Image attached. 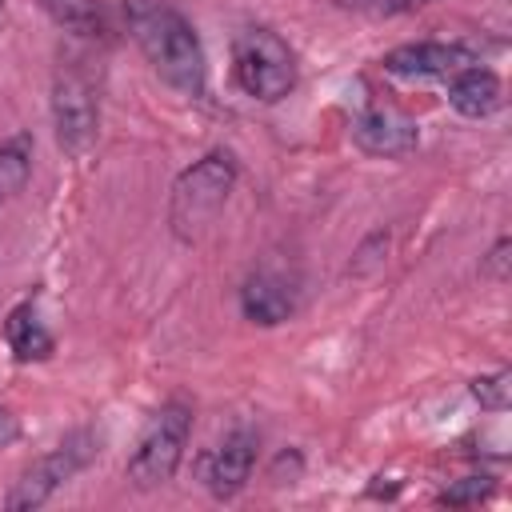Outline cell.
<instances>
[{
  "instance_id": "44dd1931",
  "label": "cell",
  "mask_w": 512,
  "mask_h": 512,
  "mask_svg": "<svg viewBox=\"0 0 512 512\" xmlns=\"http://www.w3.org/2000/svg\"><path fill=\"white\" fill-rule=\"evenodd\" d=\"M20 416L8 408V404H0V448H12L16 440H20Z\"/></svg>"
},
{
  "instance_id": "6da1fadb",
  "label": "cell",
  "mask_w": 512,
  "mask_h": 512,
  "mask_svg": "<svg viewBox=\"0 0 512 512\" xmlns=\"http://www.w3.org/2000/svg\"><path fill=\"white\" fill-rule=\"evenodd\" d=\"M128 28H132V40L140 44L144 60L168 88H176L180 96H192V100H200L208 92V56H204V44H200L192 20L180 8H172L168 0L128 4Z\"/></svg>"
},
{
  "instance_id": "2e32d148",
  "label": "cell",
  "mask_w": 512,
  "mask_h": 512,
  "mask_svg": "<svg viewBox=\"0 0 512 512\" xmlns=\"http://www.w3.org/2000/svg\"><path fill=\"white\" fill-rule=\"evenodd\" d=\"M492 492H496V480L484 476V472H472V476L452 480L444 492H436V504H444V508H472V504L488 500Z\"/></svg>"
},
{
  "instance_id": "8fae6325",
  "label": "cell",
  "mask_w": 512,
  "mask_h": 512,
  "mask_svg": "<svg viewBox=\"0 0 512 512\" xmlns=\"http://www.w3.org/2000/svg\"><path fill=\"white\" fill-rule=\"evenodd\" d=\"M504 104V80L484 68L480 60L464 64L460 72L448 76V108L464 120H488Z\"/></svg>"
},
{
  "instance_id": "7c38bea8",
  "label": "cell",
  "mask_w": 512,
  "mask_h": 512,
  "mask_svg": "<svg viewBox=\"0 0 512 512\" xmlns=\"http://www.w3.org/2000/svg\"><path fill=\"white\" fill-rule=\"evenodd\" d=\"M4 344L16 364H44L56 356V336L40 316V304L28 296L8 308L4 316Z\"/></svg>"
},
{
  "instance_id": "8992f818",
  "label": "cell",
  "mask_w": 512,
  "mask_h": 512,
  "mask_svg": "<svg viewBox=\"0 0 512 512\" xmlns=\"http://www.w3.org/2000/svg\"><path fill=\"white\" fill-rule=\"evenodd\" d=\"M48 108H52V132H56L60 152L72 160L88 156L100 136V96L80 64L68 60L56 68Z\"/></svg>"
},
{
  "instance_id": "7402d4cb",
  "label": "cell",
  "mask_w": 512,
  "mask_h": 512,
  "mask_svg": "<svg viewBox=\"0 0 512 512\" xmlns=\"http://www.w3.org/2000/svg\"><path fill=\"white\" fill-rule=\"evenodd\" d=\"M128 4H156V0H128Z\"/></svg>"
},
{
  "instance_id": "277c9868",
  "label": "cell",
  "mask_w": 512,
  "mask_h": 512,
  "mask_svg": "<svg viewBox=\"0 0 512 512\" xmlns=\"http://www.w3.org/2000/svg\"><path fill=\"white\" fill-rule=\"evenodd\" d=\"M188 436H192V404L180 400V396L164 400V404L148 416L144 432L136 436V448H132L128 464H124L128 484H132L136 492H156V488H164V484L180 472V464H184Z\"/></svg>"
},
{
  "instance_id": "d6986e66",
  "label": "cell",
  "mask_w": 512,
  "mask_h": 512,
  "mask_svg": "<svg viewBox=\"0 0 512 512\" xmlns=\"http://www.w3.org/2000/svg\"><path fill=\"white\" fill-rule=\"evenodd\" d=\"M300 476H304V456H300L296 448L280 452V456L272 460V468H268V480H272V484H296Z\"/></svg>"
},
{
  "instance_id": "30bf717a",
  "label": "cell",
  "mask_w": 512,
  "mask_h": 512,
  "mask_svg": "<svg viewBox=\"0 0 512 512\" xmlns=\"http://www.w3.org/2000/svg\"><path fill=\"white\" fill-rule=\"evenodd\" d=\"M300 308V288L288 272L276 268H260L252 276H244L240 284V316L256 328H276L284 320H292Z\"/></svg>"
},
{
  "instance_id": "ffe728a7",
  "label": "cell",
  "mask_w": 512,
  "mask_h": 512,
  "mask_svg": "<svg viewBox=\"0 0 512 512\" xmlns=\"http://www.w3.org/2000/svg\"><path fill=\"white\" fill-rule=\"evenodd\" d=\"M432 0H372V8H376V16H408V12H420V8H428Z\"/></svg>"
},
{
  "instance_id": "603a6c76",
  "label": "cell",
  "mask_w": 512,
  "mask_h": 512,
  "mask_svg": "<svg viewBox=\"0 0 512 512\" xmlns=\"http://www.w3.org/2000/svg\"><path fill=\"white\" fill-rule=\"evenodd\" d=\"M0 12H4V0H0Z\"/></svg>"
},
{
  "instance_id": "52a82bcc",
  "label": "cell",
  "mask_w": 512,
  "mask_h": 512,
  "mask_svg": "<svg viewBox=\"0 0 512 512\" xmlns=\"http://www.w3.org/2000/svg\"><path fill=\"white\" fill-rule=\"evenodd\" d=\"M348 136L364 156H384V160H400V156H412L420 148L416 120H408L404 112H396L388 104L360 108L348 124Z\"/></svg>"
},
{
  "instance_id": "7a4b0ae2",
  "label": "cell",
  "mask_w": 512,
  "mask_h": 512,
  "mask_svg": "<svg viewBox=\"0 0 512 512\" xmlns=\"http://www.w3.org/2000/svg\"><path fill=\"white\" fill-rule=\"evenodd\" d=\"M236 180H240V160L232 148H208L200 160H192L172 180V196H168L172 236L180 244H196L224 212Z\"/></svg>"
},
{
  "instance_id": "ba28073f",
  "label": "cell",
  "mask_w": 512,
  "mask_h": 512,
  "mask_svg": "<svg viewBox=\"0 0 512 512\" xmlns=\"http://www.w3.org/2000/svg\"><path fill=\"white\" fill-rule=\"evenodd\" d=\"M256 456H260V432L256 428H232L208 456H204V488L212 500H232L244 492V484L252 480V468H256Z\"/></svg>"
},
{
  "instance_id": "e0dca14e",
  "label": "cell",
  "mask_w": 512,
  "mask_h": 512,
  "mask_svg": "<svg viewBox=\"0 0 512 512\" xmlns=\"http://www.w3.org/2000/svg\"><path fill=\"white\" fill-rule=\"evenodd\" d=\"M388 248H392V236H388L384 228L368 232V236L356 244L352 260H348V272H352V276H372V272H380V268L388 264Z\"/></svg>"
},
{
  "instance_id": "ac0fdd59",
  "label": "cell",
  "mask_w": 512,
  "mask_h": 512,
  "mask_svg": "<svg viewBox=\"0 0 512 512\" xmlns=\"http://www.w3.org/2000/svg\"><path fill=\"white\" fill-rule=\"evenodd\" d=\"M512 236H496L492 248L480 256V276L492 280V284H504L508 280V268H512Z\"/></svg>"
},
{
  "instance_id": "5b68a950",
  "label": "cell",
  "mask_w": 512,
  "mask_h": 512,
  "mask_svg": "<svg viewBox=\"0 0 512 512\" xmlns=\"http://www.w3.org/2000/svg\"><path fill=\"white\" fill-rule=\"evenodd\" d=\"M100 456V436L92 428H76L68 432L56 448L40 452L32 464H24L12 480V488L4 492V508L8 512H28L48 504L68 480H76L92 460Z\"/></svg>"
},
{
  "instance_id": "9c48e42d",
  "label": "cell",
  "mask_w": 512,
  "mask_h": 512,
  "mask_svg": "<svg viewBox=\"0 0 512 512\" xmlns=\"http://www.w3.org/2000/svg\"><path fill=\"white\" fill-rule=\"evenodd\" d=\"M472 48L456 40H408L384 52V72L400 80H448L464 64H472Z\"/></svg>"
},
{
  "instance_id": "5bb4252c",
  "label": "cell",
  "mask_w": 512,
  "mask_h": 512,
  "mask_svg": "<svg viewBox=\"0 0 512 512\" xmlns=\"http://www.w3.org/2000/svg\"><path fill=\"white\" fill-rule=\"evenodd\" d=\"M52 24L76 40H100L104 36V8L100 0H44Z\"/></svg>"
},
{
  "instance_id": "3957f363",
  "label": "cell",
  "mask_w": 512,
  "mask_h": 512,
  "mask_svg": "<svg viewBox=\"0 0 512 512\" xmlns=\"http://www.w3.org/2000/svg\"><path fill=\"white\" fill-rule=\"evenodd\" d=\"M232 80L248 100L280 104L300 84V64L292 44L268 24H244L232 36Z\"/></svg>"
},
{
  "instance_id": "4fadbf2b",
  "label": "cell",
  "mask_w": 512,
  "mask_h": 512,
  "mask_svg": "<svg viewBox=\"0 0 512 512\" xmlns=\"http://www.w3.org/2000/svg\"><path fill=\"white\" fill-rule=\"evenodd\" d=\"M32 156H36L32 132H12V136L0 140V204H8L12 196H20L28 188Z\"/></svg>"
},
{
  "instance_id": "9a60e30c",
  "label": "cell",
  "mask_w": 512,
  "mask_h": 512,
  "mask_svg": "<svg viewBox=\"0 0 512 512\" xmlns=\"http://www.w3.org/2000/svg\"><path fill=\"white\" fill-rule=\"evenodd\" d=\"M468 396L484 408V412H508L512 404V372L496 368V372H480L468 380Z\"/></svg>"
}]
</instances>
